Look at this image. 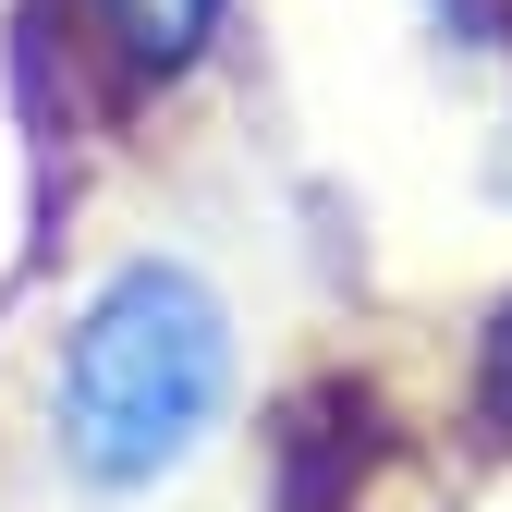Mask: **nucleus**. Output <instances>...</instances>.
<instances>
[{"instance_id": "obj_2", "label": "nucleus", "mask_w": 512, "mask_h": 512, "mask_svg": "<svg viewBox=\"0 0 512 512\" xmlns=\"http://www.w3.org/2000/svg\"><path fill=\"white\" fill-rule=\"evenodd\" d=\"M98 25L122 37V61H147V74H171V61H196L220 0H98Z\"/></svg>"}, {"instance_id": "obj_1", "label": "nucleus", "mask_w": 512, "mask_h": 512, "mask_svg": "<svg viewBox=\"0 0 512 512\" xmlns=\"http://www.w3.org/2000/svg\"><path fill=\"white\" fill-rule=\"evenodd\" d=\"M220 391H232L220 293L171 256H147L86 305L74 354H61V439L98 488H147L220 427Z\"/></svg>"}, {"instance_id": "obj_3", "label": "nucleus", "mask_w": 512, "mask_h": 512, "mask_svg": "<svg viewBox=\"0 0 512 512\" xmlns=\"http://www.w3.org/2000/svg\"><path fill=\"white\" fill-rule=\"evenodd\" d=\"M488 415L512 427V317H500V330H488Z\"/></svg>"}]
</instances>
